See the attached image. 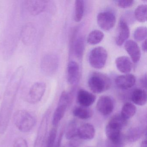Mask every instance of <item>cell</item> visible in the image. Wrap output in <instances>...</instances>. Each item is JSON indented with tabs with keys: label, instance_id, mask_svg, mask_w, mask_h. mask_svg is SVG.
Segmentation results:
<instances>
[{
	"label": "cell",
	"instance_id": "obj_1",
	"mask_svg": "<svg viewBox=\"0 0 147 147\" xmlns=\"http://www.w3.org/2000/svg\"><path fill=\"white\" fill-rule=\"evenodd\" d=\"M13 122L18 129L23 132H28L34 128L36 119L33 114L25 110H20L14 113Z\"/></svg>",
	"mask_w": 147,
	"mask_h": 147
},
{
	"label": "cell",
	"instance_id": "obj_2",
	"mask_svg": "<svg viewBox=\"0 0 147 147\" xmlns=\"http://www.w3.org/2000/svg\"><path fill=\"white\" fill-rule=\"evenodd\" d=\"M88 85L94 93L100 94L110 89L111 81L108 76L100 72H94L89 76Z\"/></svg>",
	"mask_w": 147,
	"mask_h": 147
},
{
	"label": "cell",
	"instance_id": "obj_3",
	"mask_svg": "<svg viewBox=\"0 0 147 147\" xmlns=\"http://www.w3.org/2000/svg\"><path fill=\"white\" fill-rule=\"evenodd\" d=\"M107 54L106 50L102 47H97L90 51L88 56V61L92 67L100 69L104 67L107 61Z\"/></svg>",
	"mask_w": 147,
	"mask_h": 147
},
{
	"label": "cell",
	"instance_id": "obj_4",
	"mask_svg": "<svg viewBox=\"0 0 147 147\" xmlns=\"http://www.w3.org/2000/svg\"><path fill=\"white\" fill-rule=\"evenodd\" d=\"M123 125L115 119L112 118L108 122L105 129L106 135L107 138L115 144H119L122 140Z\"/></svg>",
	"mask_w": 147,
	"mask_h": 147
},
{
	"label": "cell",
	"instance_id": "obj_5",
	"mask_svg": "<svg viewBox=\"0 0 147 147\" xmlns=\"http://www.w3.org/2000/svg\"><path fill=\"white\" fill-rule=\"evenodd\" d=\"M59 65V59L57 55L49 53L45 55L41 63V67L45 74L51 76L57 71Z\"/></svg>",
	"mask_w": 147,
	"mask_h": 147
},
{
	"label": "cell",
	"instance_id": "obj_6",
	"mask_svg": "<svg viewBox=\"0 0 147 147\" xmlns=\"http://www.w3.org/2000/svg\"><path fill=\"white\" fill-rule=\"evenodd\" d=\"M116 22V16L111 11L101 12L97 16V23L99 26L105 31L111 30L115 26Z\"/></svg>",
	"mask_w": 147,
	"mask_h": 147
},
{
	"label": "cell",
	"instance_id": "obj_7",
	"mask_svg": "<svg viewBox=\"0 0 147 147\" xmlns=\"http://www.w3.org/2000/svg\"><path fill=\"white\" fill-rule=\"evenodd\" d=\"M46 85L42 82L34 83L30 88L27 96V101L31 104H35L41 100L46 90Z\"/></svg>",
	"mask_w": 147,
	"mask_h": 147
},
{
	"label": "cell",
	"instance_id": "obj_8",
	"mask_svg": "<svg viewBox=\"0 0 147 147\" xmlns=\"http://www.w3.org/2000/svg\"><path fill=\"white\" fill-rule=\"evenodd\" d=\"M98 111L104 116L110 115L114 109V102L108 96H102L98 100L96 105Z\"/></svg>",
	"mask_w": 147,
	"mask_h": 147
},
{
	"label": "cell",
	"instance_id": "obj_9",
	"mask_svg": "<svg viewBox=\"0 0 147 147\" xmlns=\"http://www.w3.org/2000/svg\"><path fill=\"white\" fill-rule=\"evenodd\" d=\"M67 78L68 82L71 85H76L79 82L80 78V66L75 61H70L68 64Z\"/></svg>",
	"mask_w": 147,
	"mask_h": 147
},
{
	"label": "cell",
	"instance_id": "obj_10",
	"mask_svg": "<svg viewBox=\"0 0 147 147\" xmlns=\"http://www.w3.org/2000/svg\"><path fill=\"white\" fill-rule=\"evenodd\" d=\"M48 113L44 115L39 125L34 147H43L47 132L48 122Z\"/></svg>",
	"mask_w": 147,
	"mask_h": 147
},
{
	"label": "cell",
	"instance_id": "obj_11",
	"mask_svg": "<svg viewBox=\"0 0 147 147\" xmlns=\"http://www.w3.org/2000/svg\"><path fill=\"white\" fill-rule=\"evenodd\" d=\"M130 30L127 23L124 20H121L119 23L116 37V44L121 46L129 38Z\"/></svg>",
	"mask_w": 147,
	"mask_h": 147
},
{
	"label": "cell",
	"instance_id": "obj_12",
	"mask_svg": "<svg viewBox=\"0 0 147 147\" xmlns=\"http://www.w3.org/2000/svg\"><path fill=\"white\" fill-rule=\"evenodd\" d=\"M47 1L30 0L26 1V8L32 15H38L46 9L48 5Z\"/></svg>",
	"mask_w": 147,
	"mask_h": 147
},
{
	"label": "cell",
	"instance_id": "obj_13",
	"mask_svg": "<svg viewBox=\"0 0 147 147\" xmlns=\"http://www.w3.org/2000/svg\"><path fill=\"white\" fill-rule=\"evenodd\" d=\"M76 99L81 106L87 107L94 104L96 100V96L86 90L81 89L77 92Z\"/></svg>",
	"mask_w": 147,
	"mask_h": 147
},
{
	"label": "cell",
	"instance_id": "obj_14",
	"mask_svg": "<svg viewBox=\"0 0 147 147\" xmlns=\"http://www.w3.org/2000/svg\"><path fill=\"white\" fill-rule=\"evenodd\" d=\"M116 86L120 89H128L135 86L136 78L131 74H126L117 76L115 80Z\"/></svg>",
	"mask_w": 147,
	"mask_h": 147
},
{
	"label": "cell",
	"instance_id": "obj_15",
	"mask_svg": "<svg viewBox=\"0 0 147 147\" xmlns=\"http://www.w3.org/2000/svg\"><path fill=\"white\" fill-rule=\"evenodd\" d=\"M124 48L131 61L134 63L139 61L141 57V51L140 48L137 43L132 40H128L125 42Z\"/></svg>",
	"mask_w": 147,
	"mask_h": 147
},
{
	"label": "cell",
	"instance_id": "obj_16",
	"mask_svg": "<svg viewBox=\"0 0 147 147\" xmlns=\"http://www.w3.org/2000/svg\"><path fill=\"white\" fill-rule=\"evenodd\" d=\"M36 33V28L32 24H28L24 26L21 33V39L24 44L26 45L31 44L35 39Z\"/></svg>",
	"mask_w": 147,
	"mask_h": 147
},
{
	"label": "cell",
	"instance_id": "obj_17",
	"mask_svg": "<svg viewBox=\"0 0 147 147\" xmlns=\"http://www.w3.org/2000/svg\"><path fill=\"white\" fill-rule=\"evenodd\" d=\"M95 130L91 124L85 123L78 127L77 136L84 140H91L95 136Z\"/></svg>",
	"mask_w": 147,
	"mask_h": 147
},
{
	"label": "cell",
	"instance_id": "obj_18",
	"mask_svg": "<svg viewBox=\"0 0 147 147\" xmlns=\"http://www.w3.org/2000/svg\"><path fill=\"white\" fill-rule=\"evenodd\" d=\"M115 64L118 70L123 74H128L132 69V63L127 56H123L117 57L115 60Z\"/></svg>",
	"mask_w": 147,
	"mask_h": 147
},
{
	"label": "cell",
	"instance_id": "obj_19",
	"mask_svg": "<svg viewBox=\"0 0 147 147\" xmlns=\"http://www.w3.org/2000/svg\"><path fill=\"white\" fill-rule=\"evenodd\" d=\"M131 101L139 106H143L146 104L147 95L146 91L141 88L135 89L131 95Z\"/></svg>",
	"mask_w": 147,
	"mask_h": 147
},
{
	"label": "cell",
	"instance_id": "obj_20",
	"mask_svg": "<svg viewBox=\"0 0 147 147\" xmlns=\"http://www.w3.org/2000/svg\"><path fill=\"white\" fill-rule=\"evenodd\" d=\"M144 132V130L142 127H132L128 130L126 133V138L130 142H134L139 140Z\"/></svg>",
	"mask_w": 147,
	"mask_h": 147
},
{
	"label": "cell",
	"instance_id": "obj_21",
	"mask_svg": "<svg viewBox=\"0 0 147 147\" xmlns=\"http://www.w3.org/2000/svg\"><path fill=\"white\" fill-rule=\"evenodd\" d=\"M67 107L68 106L65 105L58 104L52 118V124L54 126H57L62 119Z\"/></svg>",
	"mask_w": 147,
	"mask_h": 147
},
{
	"label": "cell",
	"instance_id": "obj_22",
	"mask_svg": "<svg viewBox=\"0 0 147 147\" xmlns=\"http://www.w3.org/2000/svg\"><path fill=\"white\" fill-rule=\"evenodd\" d=\"M74 51L76 57L81 59L83 56L85 50V40L83 37L80 36L77 38L75 41H74Z\"/></svg>",
	"mask_w": 147,
	"mask_h": 147
},
{
	"label": "cell",
	"instance_id": "obj_23",
	"mask_svg": "<svg viewBox=\"0 0 147 147\" xmlns=\"http://www.w3.org/2000/svg\"><path fill=\"white\" fill-rule=\"evenodd\" d=\"M136 112V107L132 103L127 102L122 107L121 116L126 120L133 117Z\"/></svg>",
	"mask_w": 147,
	"mask_h": 147
},
{
	"label": "cell",
	"instance_id": "obj_24",
	"mask_svg": "<svg viewBox=\"0 0 147 147\" xmlns=\"http://www.w3.org/2000/svg\"><path fill=\"white\" fill-rule=\"evenodd\" d=\"M104 37V34L101 31L94 30L92 31L87 39V42L89 44L94 45L101 42Z\"/></svg>",
	"mask_w": 147,
	"mask_h": 147
},
{
	"label": "cell",
	"instance_id": "obj_25",
	"mask_svg": "<svg viewBox=\"0 0 147 147\" xmlns=\"http://www.w3.org/2000/svg\"><path fill=\"white\" fill-rule=\"evenodd\" d=\"M85 5L82 0L76 1L75 3L74 20L76 22H80L84 15Z\"/></svg>",
	"mask_w": 147,
	"mask_h": 147
},
{
	"label": "cell",
	"instance_id": "obj_26",
	"mask_svg": "<svg viewBox=\"0 0 147 147\" xmlns=\"http://www.w3.org/2000/svg\"><path fill=\"white\" fill-rule=\"evenodd\" d=\"M78 127L75 120H71L69 123L65 131V137L67 139L71 140L77 136Z\"/></svg>",
	"mask_w": 147,
	"mask_h": 147
},
{
	"label": "cell",
	"instance_id": "obj_27",
	"mask_svg": "<svg viewBox=\"0 0 147 147\" xmlns=\"http://www.w3.org/2000/svg\"><path fill=\"white\" fill-rule=\"evenodd\" d=\"M73 113L75 117L80 119H87L92 116V112L87 107H78L73 110Z\"/></svg>",
	"mask_w": 147,
	"mask_h": 147
},
{
	"label": "cell",
	"instance_id": "obj_28",
	"mask_svg": "<svg viewBox=\"0 0 147 147\" xmlns=\"http://www.w3.org/2000/svg\"><path fill=\"white\" fill-rule=\"evenodd\" d=\"M147 7L146 5H141L135 10V18L138 22L144 23L147 20Z\"/></svg>",
	"mask_w": 147,
	"mask_h": 147
},
{
	"label": "cell",
	"instance_id": "obj_29",
	"mask_svg": "<svg viewBox=\"0 0 147 147\" xmlns=\"http://www.w3.org/2000/svg\"><path fill=\"white\" fill-rule=\"evenodd\" d=\"M134 39L137 41H144L147 37V28L145 26L138 27L133 34Z\"/></svg>",
	"mask_w": 147,
	"mask_h": 147
},
{
	"label": "cell",
	"instance_id": "obj_30",
	"mask_svg": "<svg viewBox=\"0 0 147 147\" xmlns=\"http://www.w3.org/2000/svg\"><path fill=\"white\" fill-rule=\"evenodd\" d=\"M57 135V130L56 128H54L51 130L46 141L45 147H54L55 144Z\"/></svg>",
	"mask_w": 147,
	"mask_h": 147
},
{
	"label": "cell",
	"instance_id": "obj_31",
	"mask_svg": "<svg viewBox=\"0 0 147 147\" xmlns=\"http://www.w3.org/2000/svg\"><path fill=\"white\" fill-rule=\"evenodd\" d=\"M134 1L118 0L115 1L117 5L121 8H127L131 7L134 4Z\"/></svg>",
	"mask_w": 147,
	"mask_h": 147
},
{
	"label": "cell",
	"instance_id": "obj_32",
	"mask_svg": "<svg viewBox=\"0 0 147 147\" xmlns=\"http://www.w3.org/2000/svg\"><path fill=\"white\" fill-rule=\"evenodd\" d=\"M13 147H28V144L23 138H19L14 142Z\"/></svg>",
	"mask_w": 147,
	"mask_h": 147
},
{
	"label": "cell",
	"instance_id": "obj_33",
	"mask_svg": "<svg viewBox=\"0 0 147 147\" xmlns=\"http://www.w3.org/2000/svg\"><path fill=\"white\" fill-rule=\"evenodd\" d=\"M63 134V132H61L59 138H58V140L56 144H55L54 147H61V141L62 139Z\"/></svg>",
	"mask_w": 147,
	"mask_h": 147
},
{
	"label": "cell",
	"instance_id": "obj_34",
	"mask_svg": "<svg viewBox=\"0 0 147 147\" xmlns=\"http://www.w3.org/2000/svg\"><path fill=\"white\" fill-rule=\"evenodd\" d=\"M140 83H141V85L142 86L144 87H146V85H147V75L146 74H144L142 78L140 79Z\"/></svg>",
	"mask_w": 147,
	"mask_h": 147
},
{
	"label": "cell",
	"instance_id": "obj_35",
	"mask_svg": "<svg viewBox=\"0 0 147 147\" xmlns=\"http://www.w3.org/2000/svg\"><path fill=\"white\" fill-rule=\"evenodd\" d=\"M147 40L145 39L144 40L142 44V49L143 51H144V52H146L147 51Z\"/></svg>",
	"mask_w": 147,
	"mask_h": 147
},
{
	"label": "cell",
	"instance_id": "obj_36",
	"mask_svg": "<svg viewBox=\"0 0 147 147\" xmlns=\"http://www.w3.org/2000/svg\"><path fill=\"white\" fill-rule=\"evenodd\" d=\"M147 143L146 140H144L141 143V147H147Z\"/></svg>",
	"mask_w": 147,
	"mask_h": 147
}]
</instances>
